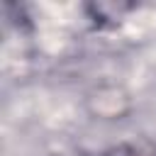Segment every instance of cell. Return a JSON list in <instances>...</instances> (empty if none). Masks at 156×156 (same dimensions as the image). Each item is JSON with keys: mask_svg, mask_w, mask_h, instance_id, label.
Instances as JSON below:
<instances>
[{"mask_svg": "<svg viewBox=\"0 0 156 156\" xmlns=\"http://www.w3.org/2000/svg\"><path fill=\"white\" fill-rule=\"evenodd\" d=\"M107 156H156V154L149 151L146 146H139V144H119V146L110 149Z\"/></svg>", "mask_w": 156, "mask_h": 156, "instance_id": "6da1fadb", "label": "cell"}]
</instances>
